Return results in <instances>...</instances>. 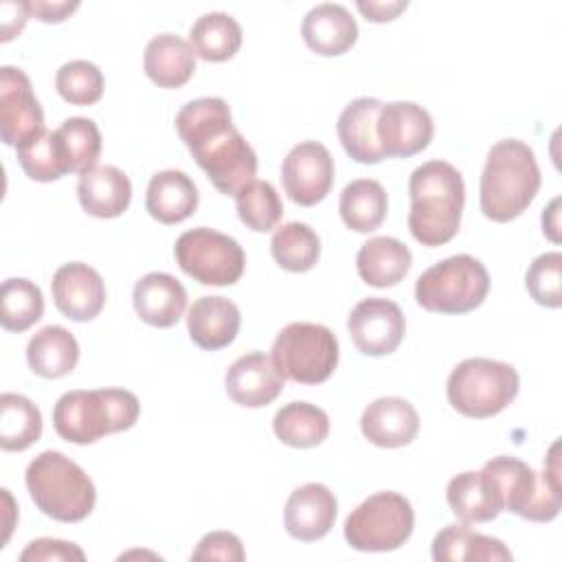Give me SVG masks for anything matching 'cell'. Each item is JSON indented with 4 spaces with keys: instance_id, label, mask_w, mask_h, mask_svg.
Instances as JSON below:
<instances>
[{
    "instance_id": "e0dca14e",
    "label": "cell",
    "mask_w": 562,
    "mask_h": 562,
    "mask_svg": "<svg viewBox=\"0 0 562 562\" xmlns=\"http://www.w3.org/2000/svg\"><path fill=\"white\" fill-rule=\"evenodd\" d=\"M285 378L277 369L270 356L263 351H250L239 356L224 375L228 397L246 408H261L272 404L283 391Z\"/></svg>"
},
{
    "instance_id": "f546056e",
    "label": "cell",
    "mask_w": 562,
    "mask_h": 562,
    "mask_svg": "<svg viewBox=\"0 0 562 562\" xmlns=\"http://www.w3.org/2000/svg\"><path fill=\"white\" fill-rule=\"evenodd\" d=\"M389 200L384 187L373 178H358L351 180L338 202L340 217L347 228L356 233H371L380 228L386 217Z\"/></svg>"
},
{
    "instance_id": "60d3db41",
    "label": "cell",
    "mask_w": 562,
    "mask_h": 562,
    "mask_svg": "<svg viewBox=\"0 0 562 562\" xmlns=\"http://www.w3.org/2000/svg\"><path fill=\"white\" fill-rule=\"evenodd\" d=\"M531 299L542 307L562 305V252L551 250L536 257L525 274Z\"/></svg>"
},
{
    "instance_id": "f35d334b",
    "label": "cell",
    "mask_w": 562,
    "mask_h": 562,
    "mask_svg": "<svg viewBox=\"0 0 562 562\" xmlns=\"http://www.w3.org/2000/svg\"><path fill=\"white\" fill-rule=\"evenodd\" d=\"M55 134L59 136L68 162H70V171L83 176L90 169H94L99 156H101V132L97 127L94 121L83 119V116H72L66 119Z\"/></svg>"
},
{
    "instance_id": "9c48e42d",
    "label": "cell",
    "mask_w": 562,
    "mask_h": 562,
    "mask_svg": "<svg viewBox=\"0 0 562 562\" xmlns=\"http://www.w3.org/2000/svg\"><path fill=\"white\" fill-rule=\"evenodd\" d=\"M338 338L321 323H290L272 342V362L283 378L299 384H321L338 367Z\"/></svg>"
},
{
    "instance_id": "5b68a950",
    "label": "cell",
    "mask_w": 562,
    "mask_h": 562,
    "mask_svg": "<svg viewBox=\"0 0 562 562\" xmlns=\"http://www.w3.org/2000/svg\"><path fill=\"white\" fill-rule=\"evenodd\" d=\"M140 415L138 397L125 389L68 391L53 408L55 432L70 443H94L105 435L130 430Z\"/></svg>"
},
{
    "instance_id": "4316f807",
    "label": "cell",
    "mask_w": 562,
    "mask_h": 562,
    "mask_svg": "<svg viewBox=\"0 0 562 562\" xmlns=\"http://www.w3.org/2000/svg\"><path fill=\"white\" fill-rule=\"evenodd\" d=\"M411 250L395 237H371L356 255L360 279L373 288L397 285L411 270Z\"/></svg>"
},
{
    "instance_id": "30bf717a",
    "label": "cell",
    "mask_w": 562,
    "mask_h": 562,
    "mask_svg": "<svg viewBox=\"0 0 562 562\" xmlns=\"http://www.w3.org/2000/svg\"><path fill=\"white\" fill-rule=\"evenodd\" d=\"M413 527L411 501L397 492H378L347 516L345 540L356 551H395L411 538Z\"/></svg>"
},
{
    "instance_id": "d6a6232c",
    "label": "cell",
    "mask_w": 562,
    "mask_h": 562,
    "mask_svg": "<svg viewBox=\"0 0 562 562\" xmlns=\"http://www.w3.org/2000/svg\"><path fill=\"white\" fill-rule=\"evenodd\" d=\"M446 501L461 522H487L501 514V505L481 472H461L448 481Z\"/></svg>"
},
{
    "instance_id": "8992f818",
    "label": "cell",
    "mask_w": 562,
    "mask_h": 562,
    "mask_svg": "<svg viewBox=\"0 0 562 562\" xmlns=\"http://www.w3.org/2000/svg\"><path fill=\"white\" fill-rule=\"evenodd\" d=\"M24 481L35 507L53 520L79 522L94 509L92 479L57 450L40 452L26 465Z\"/></svg>"
},
{
    "instance_id": "b9f144b4",
    "label": "cell",
    "mask_w": 562,
    "mask_h": 562,
    "mask_svg": "<svg viewBox=\"0 0 562 562\" xmlns=\"http://www.w3.org/2000/svg\"><path fill=\"white\" fill-rule=\"evenodd\" d=\"M191 560H226V562H241L246 560V551L241 540L231 531H209L198 542Z\"/></svg>"
},
{
    "instance_id": "8d00e7d4",
    "label": "cell",
    "mask_w": 562,
    "mask_h": 562,
    "mask_svg": "<svg viewBox=\"0 0 562 562\" xmlns=\"http://www.w3.org/2000/svg\"><path fill=\"white\" fill-rule=\"evenodd\" d=\"M18 162L31 180L37 182H53L61 176L70 173V162L66 149L55 132H42L33 140L15 147Z\"/></svg>"
},
{
    "instance_id": "7bdbcfd3",
    "label": "cell",
    "mask_w": 562,
    "mask_h": 562,
    "mask_svg": "<svg viewBox=\"0 0 562 562\" xmlns=\"http://www.w3.org/2000/svg\"><path fill=\"white\" fill-rule=\"evenodd\" d=\"M22 562H50V560H86V553L75 544L57 538H37L20 553Z\"/></svg>"
},
{
    "instance_id": "d4e9b609",
    "label": "cell",
    "mask_w": 562,
    "mask_h": 562,
    "mask_svg": "<svg viewBox=\"0 0 562 562\" xmlns=\"http://www.w3.org/2000/svg\"><path fill=\"white\" fill-rule=\"evenodd\" d=\"M198 200V187L184 171L165 169L151 176L145 209L160 224H180L195 213Z\"/></svg>"
},
{
    "instance_id": "74e56055",
    "label": "cell",
    "mask_w": 562,
    "mask_h": 562,
    "mask_svg": "<svg viewBox=\"0 0 562 562\" xmlns=\"http://www.w3.org/2000/svg\"><path fill=\"white\" fill-rule=\"evenodd\" d=\"M237 215L239 220L257 233H268L277 228L283 217V202L274 184L268 180H252L237 195Z\"/></svg>"
},
{
    "instance_id": "4fadbf2b",
    "label": "cell",
    "mask_w": 562,
    "mask_h": 562,
    "mask_svg": "<svg viewBox=\"0 0 562 562\" xmlns=\"http://www.w3.org/2000/svg\"><path fill=\"white\" fill-rule=\"evenodd\" d=\"M281 182L294 204H318L334 184V158L329 149L316 140L294 145L283 158Z\"/></svg>"
},
{
    "instance_id": "d6986e66",
    "label": "cell",
    "mask_w": 562,
    "mask_h": 562,
    "mask_svg": "<svg viewBox=\"0 0 562 562\" xmlns=\"http://www.w3.org/2000/svg\"><path fill=\"white\" fill-rule=\"evenodd\" d=\"M362 435L380 448L408 446L419 432V415L404 397H378L360 417Z\"/></svg>"
},
{
    "instance_id": "e575fe53",
    "label": "cell",
    "mask_w": 562,
    "mask_h": 562,
    "mask_svg": "<svg viewBox=\"0 0 562 562\" xmlns=\"http://www.w3.org/2000/svg\"><path fill=\"white\" fill-rule=\"evenodd\" d=\"M274 261L288 272H307L321 257V239L303 222H288L274 228L270 239Z\"/></svg>"
},
{
    "instance_id": "277c9868",
    "label": "cell",
    "mask_w": 562,
    "mask_h": 562,
    "mask_svg": "<svg viewBox=\"0 0 562 562\" xmlns=\"http://www.w3.org/2000/svg\"><path fill=\"white\" fill-rule=\"evenodd\" d=\"M542 176L533 149L518 140L505 138L492 145L481 173L479 204L487 220L512 222L536 198Z\"/></svg>"
},
{
    "instance_id": "ffe728a7",
    "label": "cell",
    "mask_w": 562,
    "mask_h": 562,
    "mask_svg": "<svg viewBox=\"0 0 562 562\" xmlns=\"http://www.w3.org/2000/svg\"><path fill=\"white\" fill-rule=\"evenodd\" d=\"M301 35L310 50L334 57L347 53L356 44L358 24L345 4L323 2L305 13Z\"/></svg>"
},
{
    "instance_id": "44dd1931",
    "label": "cell",
    "mask_w": 562,
    "mask_h": 562,
    "mask_svg": "<svg viewBox=\"0 0 562 562\" xmlns=\"http://www.w3.org/2000/svg\"><path fill=\"white\" fill-rule=\"evenodd\" d=\"M132 303L143 323L165 329L182 318L187 310V290L167 272H149L134 283Z\"/></svg>"
},
{
    "instance_id": "1f68e13d",
    "label": "cell",
    "mask_w": 562,
    "mask_h": 562,
    "mask_svg": "<svg viewBox=\"0 0 562 562\" xmlns=\"http://www.w3.org/2000/svg\"><path fill=\"white\" fill-rule=\"evenodd\" d=\"M189 44L204 61H226L241 46V26L233 15L211 11L193 22Z\"/></svg>"
},
{
    "instance_id": "ba28073f",
    "label": "cell",
    "mask_w": 562,
    "mask_h": 562,
    "mask_svg": "<svg viewBox=\"0 0 562 562\" xmlns=\"http://www.w3.org/2000/svg\"><path fill=\"white\" fill-rule=\"evenodd\" d=\"M490 292L487 268L472 255H454L422 272L415 281V301L437 314L476 310Z\"/></svg>"
},
{
    "instance_id": "8fae6325",
    "label": "cell",
    "mask_w": 562,
    "mask_h": 562,
    "mask_svg": "<svg viewBox=\"0 0 562 562\" xmlns=\"http://www.w3.org/2000/svg\"><path fill=\"white\" fill-rule=\"evenodd\" d=\"M173 255L180 270L202 285H233L246 268V255L237 239L209 226L184 231L176 239Z\"/></svg>"
},
{
    "instance_id": "5bb4252c",
    "label": "cell",
    "mask_w": 562,
    "mask_h": 562,
    "mask_svg": "<svg viewBox=\"0 0 562 562\" xmlns=\"http://www.w3.org/2000/svg\"><path fill=\"white\" fill-rule=\"evenodd\" d=\"M353 345L364 356L393 353L404 340L406 321L397 303L380 296L362 299L347 318Z\"/></svg>"
},
{
    "instance_id": "7402d4cb",
    "label": "cell",
    "mask_w": 562,
    "mask_h": 562,
    "mask_svg": "<svg viewBox=\"0 0 562 562\" xmlns=\"http://www.w3.org/2000/svg\"><path fill=\"white\" fill-rule=\"evenodd\" d=\"M241 325L239 307L226 296H200L187 314L191 340L206 351L228 347Z\"/></svg>"
},
{
    "instance_id": "d590c367",
    "label": "cell",
    "mask_w": 562,
    "mask_h": 562,
    "mask_svg": "<svg viewBox=\"0 0 562 562\" xmlns=\"http://www.w3.org/2000/svg\"><path fill=\"white\" fill-rule=\"evenodd\" d=\"M0 323L7 331H24L44 314V296L40 285L29 279L13 277L0 290Z\"/></svg>"
},
{
    "instance_id": "bcb514c9",
    "label": "cell",
    "mask_w": 562,
    "mask_h": 562,
    "mask_svg": "<svg viewBox=\"0 0 562 562\" xmlns=\"http://www.w3.org/2000/svg\"><path fill=\"white\" fill-rule=\"evenodd\" d=\"M408 2L395 0V2H358V11L369 20V22H389L395 20Z\"/></svg>"
},
{
    "instance_id": "7c38bea8",
    "label": "cell",
    "mask_w": 562,
    "mask_h": 562,
    "mask_svg": "<svg viewBox=\"0 0 562 562\" xmlns=\"http://www.w3.org/2000/svg\"><path fill=\"white\" fill-rule=\"evenodd\" d=\"M46 132L44 112L24 70L0 68V136L4 145L20 147Z\"/></svg>"
},
{
    "instance_id": "7a4b0ae2",
    "label": "cell",
    "mask_w": 562,
    "mask_h": 562,
    "mask_svg": "<svg viewBox=\"0 0 562 562\" xmlns=\"http://www.w3.org/2000/svg\"><path fill=\"white\" fill-rule=\"evenodd\" d=\"M408 231L422 246L450 241L461 224L465 184L459 169L446 160L419 165L408 180Z\"/></svg>"
},
{
    "instance_id": "83f0119b",
    "label": "cell",
    "mask_w": 562,
    "mask_h": 562,
    "mask_svg": "<svg viewBox=\"0 0 562 562\" xmlns=\"http://www.w3.org/2000/svg\"><path fill=\"white\" fill-rule=\"evenodd\" d=\"M79 360L77 338L61 325H46L26 345V362L33 373L46 380L68 375Z\"/></svg>"
},
{
    "instance_id": "484cf974",
    "label": "cell",
    "mask_w": 562,
    "mask_h": 562,
    "mask_svg": "<svg viewBox=\"0 0 562 562\" xmlns=\"http://www.w3.org/2000/svg\"><path fill=\"white\" fill-rule=\"evenodd\" d=\"M143 68L158 88H180L195 72V53L180 35L160 33L147 42Z\"/></svg>"
},
{
    "instance_id": "ac0fdd59",
    "label": "cell",
    "mask_w": 562,
    "mask_h": 562,
    "mask_svg": "<svg viewBox=\"0 0 562 562\" xmlns=\"http://www.w3.org/2000/svg\"><path fill=\"white\" fill-rule=\"evenodd\" d=\"M336 514L338 501L334 492L323 483H305L290 494L283 509V525L292 538L314 542L329 533Z\"/></svg>"
},
{
    "instance_id": "603a6c76",
    "label": "cell",
    "mask_w": 562,
    "mask_h": 562,
    "mask_svg": "<svg viewBox=\"0 0 562 562\" xmlns=\"http://www.w3.org/2000/svg\"><path fill=\"white\" fill-rule=\"evenodd\" d=\"M382 101L371 97H360L347 103L340 112L336 132L349 158L362 165H378L384 156L378 143V114Z\"/></svg>"
},
{
    "instance_id": "9a60e30c",
    "label": "cell",
    "mask_w": 562,
    "mask_h": 562,
    "mask_svg": "<svg viewBox=\"0 0 562 562\" xmlns=\"http://www.w3.org/2000/svg\"><path fill=\"white\" fill-rule=\"evenodd\" d=\"M435 125L422 105L413 101L382 103L378 114V143L384 158H408L426 149Z\"/></svg>"
},
{
    "instance_id": "2e32d148",
    "label": "cell",
    "mask_w": 562,
    "mask_h": 562,
    "mask_svg": "<svg viewBox=\"0 0 562 562\" xmlns=\"http://www.w3.org/2000/svg\"><path fill=\"white\" fill-rule=\"evenodd\" d=\"M55 307L70 321L86 323L99 316L105 305V283L101 274L81 261L64 263L50 281Z\"/></svg>"
},
{
    "instance_id": "f1b7e54d",
    "label": "cell",
    "mask_w": 562,
    "mask_h": 562,
    "mask_svg": "<svg viewBox=\"0 0 562 562\" xmlns=\"http://www.w3.org/2000/svg\"><path fill=\"white\" fill-rule=\"evenodd\" d=\"M432 560L437 562H459V560H481V562H507L512 551L503 540L476 533L463 525H446L432 538Z\"/></svg>"
},
{
    "instance_id": "52a82bcc",
    "label": "cell",
    "mask_w": 562,
    "mask_h": 562,
    "mask_svg": "<svg viewBox=\"0 0 562 562\" xmlns=\"http://www.w3.org/2000/svg\"><path fill=\"white\" fill-rule=\"evenodd\" d=\"M518 371L501 360L468 358L459 362L446 384L450 406L472 419L494 417L518 395Z\"/></svg>"
},
{
    "instance_id": "ab89813d",
    "label": "cell",
    "mask_w": 562,
    "mask_h": 562,
    "mask_svg": "<svg viewBox=\"0 0 562 562\" xmlns=\"http://www.w3.org/2000/svg\"><path fill=\"white\" fill-rule=\"evenodd\" d=\"M55 88L72 105H92L103 97V72L88 59H72L57 70Z\"/></svg>"
},
{
    "instance_id": "6da1fadb",
    "label": "cell",
    "mask_w": 562,
    "mask_h": 562,
    "mask_svg": "<svg viewBox=\"0 0 562 562\" xmlns=\"http://www.w3.org/2000/svg\"><path fill=\"white\" fill-rule=\"evenodd\" d=\"M176 130L213 187L237 195L257 176V154L233 125L228 103L220 97H200L180 108Z\"/></svg>"
},
{
    "instance_id": "836d02e7",
    "label": "cell",
    "mask_w": 562,
    "mask_h": 562,
    "mask_svg": "<svg viewBox=\"0 0 562 562\" xmlns=\"http://www.w3.org/2000/svg\"><path fill=\"white\" fill-rule=\"evenodd\" d=\"M42 437L40 408L20 393L0 395V446L7 452H22Z\"/></svg>"
},
{
    "instance_id": "3957f363",
    "label": "cell",
    "mask_w": 562,
    "mask_h": 562,
    "mask_svg": "<svg viewBox=\"0 0 562 562\" xmlns=\"http://www.w3.org/2000/svg\"><path fill=\"white\" fill-rule=\"evenodd\" d=\"M481 474L492 487L501 512H512L533 522H549L560 514L562 485L558 441L549 450L544 472H536L525 461L503 454L485 461Z\"/></svg>"
},
{
    "instance_id": "4dcf8cb0",
    "label": "cell",
    "mask_w": 562,
    "mask_h": 562,
    "mask_svg": "<svg viewBox=\"0 0 562 562\" xmlns=\"http://www.w3.org/2000/svg\"><path fill=\"white\" fill-rule=\"evenodd\" d=\"M272 430L277 439L292 448H314L329 435V417L310 402H290L274 413Z\"/></svg>"
},
{
    "instance_id": "ee69618b",
    "label": "cell",
    "mask_w": 562,
    "mask_h": 562,
    "mask_svg": "<svg viewBox=\"0 0 562 562\" xmlns=\"http://www.w3.org/2000/svg\"><path fill=\"white\" fill-rule=\"evenodd\" d=\"M29 18H31L29 2H2L0 4V29H2L0 40L9 42L15 35H20Z\"/></svg>"
},
{
    "instance_id": "7dc6e473",
    "label": "cell",
    "mask_w": 562,
    "mask_h": 562,
    "mask_svg": "<svg viewBox=\"0 0 562 562\" xmlns=\"http://www.w3.org/2000/svg\"><path fill=\"white\" fill-rule=\"evenodd\" d=\"M558 206H560V198L551 200L549 209L542 213V231L549 235L551 241L558 244Z\"/></svg>"
},
{
    "instance_id": "cb8c5ba5",
    "label": "cell",
    "mask_w": 562,
    "mask_h": 562,
    "mask_svg": "<svg viewBox=\"0 0 562 562\" xmlns=\"http://www.w3.org/2000/svg\"><path fill=\"white\" fill-rule=\"evenodd\" d=\"M77 198L81 209L101 220L119 217L132 202V182L114 165H101L79 176Z\"/></svg>"
},
{
    "instance_id": "f6af8a7d",
    "label": "cell",
    "mask_w": 562,
    "mask_h": 562,
    "mask_svg": "<svg viewBox=\"0 0 562 562\" xmlns=\"http://www.w3.org/2000/svg\"><path fill=\"white\" fill-rule=\"evenodd\" d=\"M79 9V2H46L29 0V13L42 22H64L72 11Z\"/></svg>"
}]
</instances>
